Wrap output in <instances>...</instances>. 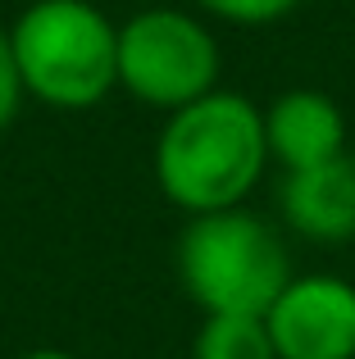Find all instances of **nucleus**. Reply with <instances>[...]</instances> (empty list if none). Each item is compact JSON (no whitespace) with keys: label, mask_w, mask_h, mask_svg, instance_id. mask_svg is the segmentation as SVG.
<instances>
[{"label":"nucleus","mask_w":355,"mask_h":359,"mask_svg":"<svg viewBox=\"0 0 355 359\" xmlns=\"http://www.w3.org/2000/svg\"><path fill=\"white\" fill-rule=\"evenodd\" d=\"M219 82V41L178 9H142L119 27V87L151 109H182Z\"/></svg>","instance_id":"4"},{"label":"nucleus","mask_w":355,"mask_h":359,"mask_svg":"<svg viewBox=\"0 0 355 359\" xmlns=\"http://www.w3.org/2000/svg\"><path fill=\"white\" fill-rule=\"evenodd\" d=\"M269 164L264 114L237 91H205L173 109L155 141V182L187 214L232 210L255 191Z\"/></svg>","instance_id":"1"},{"label":"nucleus","mask_w":355,"mask_h":359,"mask_svg":"<svg viewBox=\"0 0 355 359\" xmlns=\"http://www.w3.org/2000/svg\"><path fill=\"white\" fill-rule=\"evenodd\" d=\"M264 323L278 359H355V287L333 273L292 278Z\"/></svg>","instance_id":"5"},{"label":"nucleus","mask_w":355,"mask_h":359,"mask_svg":"<svg viewBox=\"0 0 355 359\" xmlns=\"http://www.w3.org/2000/svg\"><path fill=\"white\" fill-rule=\"evenodd\" d=\"M264 141L269 159H278L283 168H310L347 155V118L333 96L296 87L264 109Z\"/></svg>","instance_id":"7"},{"label":"nucleus","mask_w":355,"mask_h":359,"mask_svg":"<svg viewBox=\"0 0 355 359\" xmlns=\"http://www.w3.org/2000/svg\"><path fill=\"white\" fill-rule=\"evenodd\" d=\"M192 359H278L264 314H205Z\"/></svg>","instance_id":"8"},{"label":"nucleus","mask_w":355,"mask_h":359,"mask_svg":"<svg viewBox=\"0 0 355 359\" xmlns=\"http://www.w3.org/2000/svg\"><path fill=\"white\" fill-rule=\"evenodd\" d=\"M23 78H18V64H14V46H9V32H0V132L14 123L18 105H23Z\"/></svg>","instance_id":"10"},{"label":"nucleus","mask_w":355,"mask_h":359,"mask_svg":"<svg viewBox=\"0 0 355 359\" xmlns=\"http://www.w3.org/2000/svg\"><path fill=\"white\" fill-rule=\"evenodd\" d=\"M173 259L182 291L205 314H264L292 282V259L274 223L241 205L192 214Z\"/></svg>","instance_id":"3"},{"label":"nucleus","mask_w":355,"mask_h":359,"mask_svg":"<svg viewBox=\"0 0 355 359\" xmlns=\"http://www.w3.org/2000/svg\"><path fill=\"white\" fill-rule=\"evenodd\" d=\"M18 359H78V355H69V351H55V346H41V351H27V355H18Z\"/></svg>","instance_id":"11"},{"label":"nucleus","mask_w":355,"mask_h":359,"mask_svg":"<svg viewBox=\"0 0 355 359\" xmlns=\"http://www.w3.org/2000/svg\"><path fill=\"white\" fill-rule=\"evenodd\" d=\"M287 228L305 241L342 245L355 237V159L337 155L310 168H287L278 187Z\"/></svg>","instance_id":"6"},{"label":"nucleus","mask_w":355,"mask_h":359,"mask_svg":"<svg viewBox=\"0 0 355 359\" xmlns=\"http://www.w3.org/2000/svg\"><path fill=\"white\" fill-rule=\"evenodd\" d=\"M9 46L23 91L51 109H91L119 87V27L87 0H32Z\"/></svg>","instance_id":"2"},{"label":"nucleus","mask_w":355,"mask_h":359,"mask_svg":"<svg viewBox=\"0 0 355 359\" xmlns=\"http://www.w3.org/2000/svg\"><path fill=\"white\" fill-rule=\"evenodd\" d=\"M201 9H210L214 18L223 23H246V27H260V23H274V18L292 14L301 0H196Z\"/></svg>","instance_id":"9"}]
</instances>
